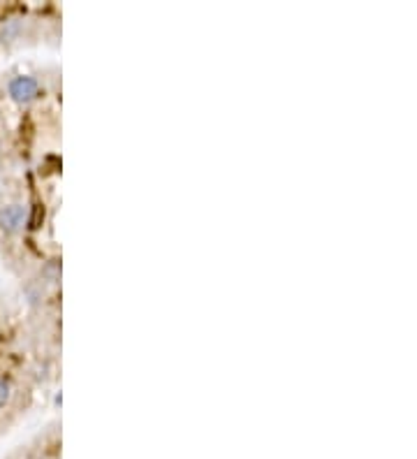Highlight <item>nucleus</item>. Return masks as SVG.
Returning a JSON list of instances; mask_svg holds the SVG:
<instances>
[{"label": "nucleus", "instance_id": "nucleus-3", "mask_svg": "<svg viewBox=\"0 0 417 459\" xmlns=\"http://www.w3.org/2000/svg\"><path fill=\"white\" fill-rule=\"evenodd\" d=\"M60 42L58 3H0V58L28 49H58Z\"/></svg>", "mask_w": 417, "mask_h": 459}, {"label": "nucleus", "instance_id": "nucleus-1", "mask_svg": "<svg viewBox=\"0 0 417 459\" xmlns=\"http://www.w3.org/2000/svg\"><path fill=\"white\" fill-rule=\"evenodd\" d=\"M63 70L24 58L0 70V264L42 346L60 360Z\"/></svg>", "mask_w": 417, "mask_h": 459}, {"label": "nucleus", "instance_id": "nucleus-2", "mask_svg": "<svg viewBox=\"0 0 417 459\" xmlns=\"http://www.w3.org/2000/svg\"><path fill=\"white\" fill-rule=\"evenodd\" d=\"M58 376L60 360L42 346L24 306L0 290V438L26 420Z\"/></svg>", "mask_w": 417, "mask_h": 459}]
</instances>
